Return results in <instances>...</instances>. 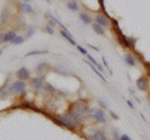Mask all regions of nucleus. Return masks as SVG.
Instances as JSON below:
<instances>
[{
	"label": "nucleus",
	"mask_w": 150,
	"mask_h": 140,
	"mask_svg": "<svg viewBox=\"0 0 150 140\" xmlns=\"http://www.w3.org/2000/svg\"><path fill=\"white\" fill-rule=\"evenodd\" d=\"M69 113L71 114L79 123L86 120L88 118H90V108L88 106V104L83 100H78L73 103L69 108Z\"/></svg>",
	"instance_id": "1"
},
{
	"label": "nucleus",
	"mask_w": 150,
	"mask_h": 140,
	"mask_svg": "<svg viewBox=\"0 0 150 140\" xmlns=\"http://www.w3.org/2000/svg\"><path fill=\"white\" fill-rule=\"evenodd\" d=\"M8 90H9L10 94H15V95L25 94V91H26L25 81H23V80H15V81H13L10 85H9Z\"/></svg>",
	"instance_id": "2"
},
{
	"label": "nucleus",
	"mask_w": 150,
	"mask_h": 140,
	"mask_svg": "<svg viewBox=\"0 0 150 140\" xmlns=\"http://www.w3.org/2000/svg\"><path fill=\"white\" fill-rule=\"evenodd\" d=\"M62 120L64 123V128H67L69 130H73V132H75V130L78 129V127H79V121L75 119L74 116L69 113V111L65 115L62 116Z\"/></svg>",
	"instance_id": "3"
},
{
	"label": "nucleus",
	"mask_w": 150,
	"mask_h": 140,
	"mask_svg": "<svg viewBox=\"0 0 150 140\" xmlns=\"http://www.w3.org/2000/svg\"><path fill=\"white\" fill-rule=\"evenodd\" d=\"M90 118L94 119L95 123L99 124H105L106 123V115L105 111L100 108H93L90 109Z\"/></svg>",
	"instance_id": "4"
},
{
	"label": "nucleus",
	"mask_w": 150,
	"mask_h": 140,
	"mask_svg": "<svg viewBox=\"0 0 150 140\" xmlns=\"http://www.w3.org/2000/svg\"><path fill=\"white\" fill-rule=\"evenodd\" d=\"M88 140H108L105 132L103 129H94L91 134L88 135Z\"/></svg>",
	"instance_id": "5"
},
{
	"label": "nucleus",
	"mask_w": 150,
	"mask_h": 140,
	"mask_svg": "<svg viewBox=\"0 0 150 140\" xmlns=\"http://www.w3.org/2000/svg\"><path fill=\"white\" fill-rule=\"evenodd\" d=\"M110 20L111 19L106 15V14H96V15H95V23H96V24H99V25H101L103 28L110 26V24H111Z\"/></svg>",
	"instance_id": "6"
},
{
	"label": "nucleus",
	"mask_w": 150,
	"mask_h": 140,
	"mask_svg": "<svg viewBox=\"0 0 150 140\" xmlns=\"http://www.w3.org/2000/svg\"><path fill=\"white\" fill-rule=\"evenodd\" d=\"M30 85L33 88V90H40L41 88H44L45 81H44V79L41 76H35V78H33L30 80Z\"/></svg>",
	"instance_id": "7"
},
{
	"label": "nucleus",
	"mask_w": 150,
	"mask_h": 140,
	"mask_svg": "<svg viewBox=\"0 0 150 140\" xmlns=\"http://www.w3.org/2000/svg\"><path fill=\"white\" fill-rule=\"evenodd\" d=\"M15 75H16V78L19 79V80H23V81L28 80V79L30 78V70L28 68H25V66H23V68H20L18 70Z\"/></svg>",
	"instance_id": "8"
},
{
	"label": "nucleus",
	"mask_w": 150,
	"mask_h": 140,
	"mask_svg": "<svg viewBox=\"0 0 150 140\" xmlns=\"http://www.w3.org/2000/svg\"><path fill=\"white\" fill-rule=\"evenodd\" d=\"M15 36H16V33L14 31V30L6 31L5 34H1V35H0V44H1V43H11Z\"/></svg>",
	"instance_id": "9"
},
{
	"label": "nucleus",
	"mask_w": 150,
	"mask_h": 140,
	"mask_svg": "<svg viewBox=\"0 0 150 140\" xmlns=\"http://www.w3.org/2000/svg\"><path fill=\"white\" fill-rule=\"evenodd\" d=\"M137 88L140 91H148L149 90V85H148V79L145 76L139 78L137 80Z\"/></svg>",
	"instance_id": "10"
},
{
	"label": "nucleus",
	"mask_w": 150,
	"mask_h": 140,
	"mask_svg": "<svg viewBox=\"0 0 150 140\" xmlns=\"http://www.w3.org/2000/svg\"><path fill=\"white\" fill-rule=\"evenodd\" d=\"M60 34H62V36H64V38L67 39V40H68V41H69V43L71 44V45H75V46L78 45V44H76V41L74 40L73 35L70 34V33H69V30L67 29V28H65V29H62V30H60Z\"/></svg>",
	"instance_id": "11"
},
{
	"label": "nucleus",
	"mask_w": 150,
	"mask_h": 140,
	"mask_svg": "<svg viewBox=\"0 0 150 140\" xmlns=\"http://www.w3.org/2000/svg\"><path fill=\"white\" fill-rule=\"evenodd\" d=\"M124 62H125V64H128L129 66H135V64H137L135 58L131 54H125L124 55Z\"/></svg>",
	"instance_id": "12"
},
{
	"label": "nucleus",
	"mask_w": 150,
	"mask_h": 140,
	"mask_svg": "<svg viewBox=\"0 0 150 140\" xmlns=\"http://www.w3.org/2000/svg\"><path fill=\"white\" fill-rule=\"evenodd\" d=\"M33 10H34V9H33V6L29 3H23L20 5V11L24 13V14H31Z\"/></svg>",
	"instance_id": "13"
},
{
	"label": "nucleus",
	"mask_w": 150,
	"mask_h": 140,
	"mask_svg": "<svg viewBox=\"0 0 150 140\" xmlns=\"http://www.w3.org/2000/svg\"><path fill=\"white\" fill-rule=\"evenodd\" d=\"M48 68H49L48 63H40V64L36 65V73L38 74H43V73H45L46 70H48Z\"/></svg>",
	"instance_id": "14"
},
{
	"label": "nucleus",
	"mask_w": 150,
	"mask_h": 140,
	"mask_svg": "<svg viewBox=\"0 0 150 140\" xmlns=\"http://www.w3.org/2000/svg\"><path fill=\"white\" fill-rule=\"evenodd\" d=\"M67 6L69 8V10H71V11H78L79 10V5H78L76 0H69V1L67 3Z\"/></svg>",
	"instance_id": "15"
},
{
	"label": "nucleus",
	"mask_w": 150,
	"mask_h": 140,
	"mask_svg": "<svg viewBox=\"0 0 150 140\" xmlns=\"http://www.w3.org/2000/svg\"><path fill=\"white\" fill-rule=\"evenodd\" d=\"M79 16H80V20H81V21H83V23H84V24H85V25L93 24V19H91V18L88 15V14H85V13H81V14H80V15H79Z\"/></svg>",
	"instance_id": "16"
},
{
	"label": "nucleus",
	"mask_w": 150,
	"mask_h": 140,
	"mask_svg": "<svg viewBox=\"0 0 150 140\" xmlns=\"http://www.w3.org/2000/svg\"><path fill=\"white\" fill-rule=\"evenodd\" d=\"M48 50H33L29 51V53L25 54V57H33V55H43V54H48Z\"/></svg>",
	"instance_id": "17"
},
{
	"label": "nucleus",
	"mask_w": 150,
	"mask_h": 140,
	"mask_svg": "<svg viewBox=\"0 0 150 140\" xmlns=\"http://www.w3.org/2000/svg\"><path fill=\"white\" fill-rule=\"evenodd\" d=\"M93 30L96 33V34H99V35H104L105 34V31L103 30V26L99 25V24H96V23H94L93 24Z\"/></svg>",
	"instance_id": "18"
},
{
	"label": "nucleus",
	"mask_w": 150,
	"mask_h": 140,
	"mask_svg": "<svg viewBox=\"0 0 150 140\" xmlns=\"http://www.w3.org/2000/svg\"><path fill=\"white\" fill-rule=\"evenodd\" d=\"M25 41V38L24 36H20V35H16L15 38H14V40L11 41V44L13 45H20V44H23Z\"/></svg>",
	"instance_id": "19"
},
{
	"label": "nucleus",
	"mask_w": 150,
	"mask_h": 140,
	"mask_svg": "<svg viewBox=\"0 0 150 140\" xmlns=\"http://www.w3.org/2000/svg\"><path fill=\"white\" fill-rule=\"evenodd\" d=\"M8 19H9V10L8 9H3L1 15H0V21L5 23V21H8Z\"/></svg>",
	"instance_id": "20"
},
{
	"label": "nucleus",
	"mask_w": 150,
	"mask_h": 140,
	"mask_svg": "<svg viewBox=\"0 0 150 140\" xmlns=\"http://www.w3.org/2000/svg\"><path fill=\"white\" fill-rule=\"evenodd\" d=\"M86 57H88V60H89V62H90L91 64H94V65H95V66H96L98 69H99V70H100V71H103V66H101V65H100L99 63H98V62H96V60H95V59H94V58L91 57V55H89V54H88V55H86Z\"/></svg>",
	"instance_id": "21"
},
{
	"label": "nucleus",
	"mask_w": 150,
	"mask_h": 140,
	"mask_svg": "<svg viewBox=\"0 0 150 140\" xmlns=\"http://www.w3.org/2000/svg\"><path fill=\"white\" fill-rule=\"evenodd\" d=\"M34 34H35V28L34 26H29V28H28V30H26V33H25V38L29 39Z\"/></svg>",
	"instance_id": "22"
},
{
	"label": "nucleus",
	"mask_w": 150,
	"mask_h": 140,
	"mask_svg": "<svg viewBox=\"0 0 150 140\" xmlns=\"http://www.w3.org/2000/svg\"><path fill=\"white\" fill-rule=\"evenodd\" d=\"M111 135H112V140H120L121 135L119 134L118 129H112V130H111Z\"/></svg>",
	"instance_id": "23"
},
{
	"label": "nucleus",
	"mask_w": 150,
	"mask_h": 140,
	"mask_svg": "<svg viewBox=\"0 0 150 140\" xmlns=\"http://www.w3.org/2000/svg\"><path fill=\"white\" fill-rule=\"evenodd\" d=\"M103 65H104V66L109 70V73L110 74H112V70H111V68H110V65L108 64V62H106V59H105V57H103Z\"/></svg>",
	"instance_id": "24"
},
{
	"label": "nucleus",
	"mask_w": 150,
	"mask_h": 140,
	"mask_svg": "<svg viewBox=\"0 0 150 140\" xmlns=\"http://www.w3.org/2000/svg\"><path fill=\"white\" fill-rule=\"evenodd\" d=\"M45 31L48 33L49 35H54V33H55V31H54V28L50 26V25H46V26H45Z\"/></svg>",
	"instance_id": "25"
},
{
	"label": "nucleus",
	"mask_w": 150,
	"mask_h": 140,
	"mask_svg": "<svg viewBox=\"0 0 150 140\" xmlns=\"http://www.w3.org/2000/svg\"><path fill=\"white\" fill-rule=\"evenodd\" d=\"M76 48H78V50L80 51L81 54H84V55H88V50H86V49H84L83 46H80V45H76Z\"/></svg>",
	"instance_id": "26"
},
{
	"label": "nucleus",
	"mask_w": 150,
	"mask_h": 140,
	"mask_svg": "<svg viewBox=\"0 0 150 140\" xmlns=\"http://www.w3.org/2000/svg\"><path fill=\"white\" fill-rule=\"evenodd\" d=\"M120 140H131V138L129 136L128 134H123V135L120 136Z\"/></svg>",
	"instance_id": "27"
},
{
	"label": "nucleus",
	"mask_w": 150,
	"mask_h": 140,
	"mask_svg": "<svg viewBox=\"0 0 150 140\" xmlns=\"http://www.w3.org/2000/svg\"><path fill=\"white\" fill-rule=\"evenodd\" d=\"M98 101H99V104L103 106V108H108V105H106V103H104V101H103V99H99V100H98Z\"/></svg>",
	"instance_id": "28"
},
{
	"label": "nucleus",
	"mask_w": 150,
	"mask_h": 140,
	"mask_svg": "<svg viewBox=\"0 0 150 140\" xmlns=\"http://www.w3.org/2000/svg\"><path fill=\"white\" fill-rule=\"evenodd\" d=\"M88 46H89V48H91V49H94L95 51H99V48L95 46V45H93V44H88Z\"/></svg>",
	"instance_id": "29"
},
{
	"label": "nucleus",
	"mask_w": 150,
	"mask_h": 140,
	"mask_svg": "<svg viewBox=\"0 0 150 140\" xmlns=\"http://www.w3.org/2000/svg\"><path fill=\"white\" fill-rule=\"evenodd\" d=\"M110 114H111V116H112V118H114L115 120H119V115H118V114H115V113H114V111H111V113H110Z\"/></svg>",
	"instance_id": "30"
},
{
	"label": "nucleus",
	"mask_w": 150,
	"mask_h": 140,
	"mask_svg": "<svg viewBox=\"0 0 150 140\" xmlns=\"http://www.w3.org/2000/svg\"><path fill=\"white\" fill-rule=\"evenodd\" d=\"M126 104H128V105L130 106V108H131V109H134V104H133V103H131L130 100H126Z\"/></svg>",
	"instance_id": "31"
},
{
	"label": "nucleus",
	"mask_w": 150,
	"mask_h": 140,
	"mask_svg": "<svg viewBox=\"0 0 150 140\" xmlns=\"http://www.w3.org/2000/svg\"><path fill=\"white\" fill-rule=\"evenodd\" d=\"M31 0H24V3H30Z\"/></svg>",
	"instance_id": "32"
},
{
	"label": "nucleus",
	"mask_w": 150,
	"mask_h": 140,
	"mask_svg": "<svg viewBox=\"0 0 150 140\" xmlns=\"http://www.w3.org/2000/svg\"><path fill=\"white\" fill-rule=\"evenodd\" d=\"M1 91H3V86H0V94H1Z\"/></svg>",
	"instance_id": "33"
},
{
	"label": "nucleus",
	"mask_w": 150,
	"mask_h": 140,
	"mask_svg": "<svg viewBox=\"0 0 150 140\" xmlns=\"http://www.w3.org/2000/svg\"><path fill=\"white\" fill-rule=\"evenodd\" d=\"M1 53H3V50H0V55H1Z\"/></svg>",
	"instance_id": "34"
},
{
	"label": "nucleus",
	"mask_w": 150,
	"mask_h": 140,
	"mask_svg": "<svg viewBox=\"0 0 150 140\" xmlns=\"http://www.w3.org/2000/svg\"><path fill=\"white\" fill-rule=\"evenodd\" d=\"M46 1H48V3H50V0H46Z\"/></svg>",
	"instance_id": "35"
}]
</instances>
